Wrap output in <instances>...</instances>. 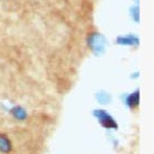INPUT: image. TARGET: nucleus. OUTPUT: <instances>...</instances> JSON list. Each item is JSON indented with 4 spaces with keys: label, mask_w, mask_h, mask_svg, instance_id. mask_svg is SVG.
<instances>
[{
    "label": "nucleus",
    "mask_w": 154,
    "mask_h": 154,
    "mask_svg": "<svg viewBox=\"0 0 154 154\" xmlns=\"http://www.w3.org/2000/svg\"><path fill=\"white\" fill-rule=\"evenodd\" d=\"M12 149L11 141L5 134H0V152L1 153H10Z\"/></svg>",
    "instance_id": "f257e3e1"
}]
</instances>
